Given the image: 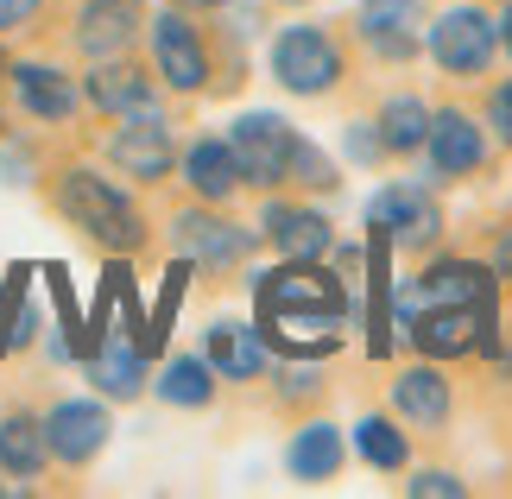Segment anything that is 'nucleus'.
<instances>
[{
  "label": "nucleus",
  "mask_w": 512,
  "mask_h": 499,
  "mask_svg": "<svg viewBox=\"0 0 512 499\" xmlns=\"http://www.w3.org/2000/svg\"><path fill=\"white\" fill-rule=\"evenodd\" d=\"M342 310H348L342 278L317 272V259H291L285 272L260 278V329L285 354H329Z\"/></svg>",
  "instance_id": "f257e3e1"
},
{
  "label": "nucleus",
  "mask_w": 512,
  "mask_h": 499,
  "mask_svg": "<svg viewBox=\"0 0 512 499\" xmlns=\"http://www.w3.org/2000/svg\"><path fill=\"white\" fill-rule=\"evenodd\" d=\"M64 215L83 234H95L102 247H140L146 241V228H140V215H133V203L121 190L108 184V177H95V171H70L64 177Z\"/></svg>",
  "instance_id": "f03ea898"
},
{
  "label": "nucleus",
  "mask_w": 512,
  "mask_h": 499,
  "mask_svg": "<svg viewBox=\"0 0 512 499\" xmlns=\"http://www.w3.org/2000/svg\"><path fill=\"white\" fill-rule=\"evenodd\" d=\"M272 76L291 89V95H323L329 83L342 76V51L323 26H291L272 38Z\"/></svg>",
  "instance_id": "7ed1b4c3"
},
{
  "label": "nucleus",
  "mask_w": 512,
  "mask_h": 499,
  "mask_svg": "<svg viewBox=\"0 0 512 499\" xmlns=\"http://www.w3.org/2000/svg\"><path fill=\"white\" fill-rule=\"evenodd\" d=\"M228 152L241 165L247 184H279L291 177V152H298V133H291L279 114H241L228 133Z\"/></svg>",
  "instance_id": "20e7f679"
},
{
  "label": "nucleus",
  "mask_w": 512,
  "mask_h": 499,
  "mask_svg": "<svg viewBox=\"0 0 512 499\" xmlns=\"http://www.w3.org/2000/svg\"><path fill=\"white\" fill-rule=\"evenodd\" d=\"M424 45H430V57H437V70H449V76H481L487 64H494L500 32H494V19H487V13L456 7V13H443L437 26L424 32Z\"/></svg>",
  "instance_id": "39448f33"
},
{
  "label": "nucleus",
  "mask_w": 512,
  "mask_h": 499,
  "mask_svg": "<svg viewBox=\"0 0 512 499\" xmlns=\"http://www.w3.org/2000/svg\"><path fill=\"white\" fill-rule=\"evenodd\" d=\"M411 335H418L424 354H468L481 342H494V304H437V310H418L405 323Z\"/></svg>",
  "instance_id": "423d86ee"
},
{
  "label": "nucleus",
  "mask_w": 512,
  "mask_h": 499,
  "mask_svg": "<svg viewBox=\"0 0 512 499\" xmlns=\"http://www.w3.org/2000/svg\"><path fill=\"white\" fill-rule=\"evenodd\" d=\"M437 304H494V278H487L481 266L449 259V266H430L411 291H399V316H405V323L418 310H437Z\"/></svg>",
  "instance_id": "0eeeda50"
},
{
  "label": "nucleus",
  "mask_w": 512,
  "mask_h": 499,
  "mask_svg": "<svg viewBox=\"0 0 512 499\" xmlns=\"http://www.w3.org/2000/svg\"><path fill=\"white\" fill-rule=\"evenodd\" d=\"M354 26H361V38L380 57H411L424 45V0H361V19H354Z\"/></svg>",
  "instance_id": "6e6552de"
},
{
  "label": "nucleus",
  "mask_w": 512,
  "mask_h": 499,
  "mask_svg": "<svg viewBox=\"0 0 512 499\" xmlns=\"http://www.w3.org/2000/svg\"><path fill=\"white\" fill-rule=\"evenodd\" d=\"M367 222H380L392 234V247H430V234H437V209H430V196L418 184H392L367 203Z\"/></svg>",
  "instance_id": "1a4fd4ad"
},
{
  "label": "nucleus",
  "mask_w": 512,
  "mask_h": 499,
  "mask_svg": "<svg viewBox=\"0 0 512 499\" xmlns=\"http://www.w3.org/2000/svg\"><path fill=\"white\" fill-rule=\"evenodd\" d=\"M424 152H430V165H437V177H462V171H475L481 158H487V146H481V127L468 121V114H456V108L430 114Z\"/></svg>",
  "instance_id": "9d476101"
},
{
  "label": "nucleus",
  "mask_w": 512,
  "mask_h": 499,
  "mask_svg": "<svg viewBox=\"0 0 512 499\" xmlns=\"http://www.w3.org/2000/svg\"><path fill=\"white\" fill-rule=\"evenodd\" d=\"M45 443L57 462H89L108 443V411L102 405H57L45 417Z\"/></svg>",
  "instance_id": "9b49d317"
},
{
  "label": "nucleus",
  "mask_w": 512,
  "mask_h": 499,
  "mask_svg": "<svg viewBox=\"0 0 512 499\" xmlns=\"http://www.w3.org/2000/svg\"><path fill=\"white\" fill-rule=\"evenodd\" d=\"M152 51H159V70H165L171 89H203V76H209L203 38H196L177 13H165L159 26H152Z\"/></svg>",
  "instance_id": "f8f14e48"
},
{
  "label": "nucleus",
  "mask_w": 512,
  "mask_h": 499,
  "mask_svg": "<svg viewBox=\"0 0 512 499\" xmlns=\"http://www.w3.org/2000/svg\"><path fill=\"white\" fill-rule=\"evenodd\" d=\"M114 165L133 177H165L171 171V133L165 114H133V121L114 133Z\"/></svg>",
  "instance_id": "ddd939ff"
},
{
  "label": "nucleus",
  "mask_w": 512,
  "mask_h": 499,
  "mask_svg": "<svg viewBox=\"0 0 512 499\" xmlns=\"http://www.w3.org/2000/svg\"><path fill=\"white\" fill-rule=\"evenodd\" d=\"M171 234L190 259H209V266H234V259H247V247H253V234L222 222V215H177Z\"/></svg>",
  "instance_id": "4468645a"
},
{
  "label": "nucleus",
  "mask_w": 512,
  "mask_h": 499,
  "mask_svg": "<svg viewBox=\"0 0 512 499\" xmlns=\"http://www.w3.org/2000/svg\"><path fill=\"white\" fill-rule=\"evenodd\" d=\"M266 234H272V247H279L285 259H323L329 241H336L317 209H285V203L266 209Z\"/></svg>",
  "instance_id": "2eb2a0df"
},
{
  "label": "nucleus",
  "mask_w": 512,
  "mask_h": 499,
  "mask_svg": "<svg viewBox=\"0 0 512 499\" xmlns=\"http://www.w3.org/2000/svg\"><path fill=\"white\" fill-rule=\"evenodd\" d=\"M89 379L102 386L108 398H133L146 386V348L140 342H95V354H89Z\"/></svg>",
  "instance_id": "dca6fc26"
},
{
  "label": "nucleus",
  "mask_w": 512,
  "mask_h": 499,
  "mask_svg": "<svg viewBox=\"0 0 512 499\" xmlns=\"http://www.w3.org/2000/svg\"><path fill=\"white\" fill-rule=\"evenodd\" d=\"M89 102L102 108V114H159V102H152V83L140 70H127V64H108V70H95L89 76Z\"/></svg>",
  "instance_id": "f3484780"
},
{
  "label": "nucleus",
  "mask_w": 512,
  "mask_h": 499,
  "mask_svg": "<svg viewBox=\"0 0 512 499\" xmlns=\"http://www.w3.org/2000/svg\"><path fill=\"white\" fill-rule=\"evenodd\" d=\"M133 19H140V0H89L76 45H83L89 57H108V51H121L133 38Z\"/></svg>",
  "instance_id": "a211bd4d"
},
{
  "label": "nucleus",
  "mask_w": 512,
  "mask_h": 499,
  "mask_svg": "<svg viewBox=\"0 0 512 499\" xmlns=\"http://www.w3.org/2000/svg\"><path fill=\"white\" fill-rule=\"evenodd\" d=\"M13 89H19V102H26V114H38V121H64V114L76 108V89L51 64H19Z\"/></svg>",
  "instance_id": "6ab92c4d"
},
{
  "label": "nucleus",
  "mask_w": 512,
  "mask_h": 499,
  "mask_svg": "<svg viewBox=\"0 0 512 499\" xmlns=\"http://www.w3.org/2000/svg\"><path fill=\"white\" fill-rule=\"evenodd\" d=\"M209 367L222 373V379H253V373L266 367L260 335L241 329V323H215V329H209Z\"/></svg>",
  "instance_id": "aec40b11"
},
{
  "label": "nucleus",
  "mask_w": 512,
  "mask_h": 499,
  "mask_svg": "<svg viewBox=\"0 0 512 499\" xmlns=\"http://www.w3.org/2000/svg\"><path fill=\"white\" fill-rule=\"evenodd\" d=\"M285 468L298 474V481H329V474L342 468V436H336V424H310V430L291 436Z\"/></svg>",
  "instance_id": "412c9836"
},
{
  "label": "nucleus",
  "mask_w": 512,
  "mask_h": 499,
  "mask_svg": "<svg viewBox=\"0 0 512 499\" xmlns=\"http://www.w3.org/2000/svg\"><path fill=\"white\" fill-rule=\"evenodd\" d=\"M184 177L196 196H209V203H222V196L241 184V165H234V152L222 146V139H203V146H190L184 158Z\"/></svg>",
  "instance_id": "4be33fe9"
},
{
  "label": "nucleus",
  "mask_w": 512,
  "mask_h": 499,
  "mask_svg": "<svg viewBox=\"0 0 512 499\" xmlns=\"http://www.w3.org/2000/svg\"><path fill=\"white\" fill-rule=\"evenodd\" d=\"M45 455H51L45 424H32V417H7V424H0V468L7 474H38Z\"/></svg>",
  "instance_id": "5701e85b"
},
{
  "label": "nucleus",
  "mask_w": 512,
  "mask_h": 499,
  "mask_svg": "<svg viewBox=\"0 0 512 499\" xmlns=\"http://www.w3.org/2000/svg\"><path fill=\"white\" fill-rule=\"evenodd\" d=\"M399 411L418 417V424H443L449 417V386L430 367H411V373H399Z\"/></svg>",
  "instance_id": "b1692460"
},
{
  "label": "nucleus",
  "mask_w": 512,
  "mask_h": 499,
  "mask_svg": "<svg viewBox=\"0 0 512 499\" xmlns=\"http://www.w3.org/2000/svg\"><path fill=\"white\" fill-rule=\"evenodd\" d=\"M424 133H430V114H424V102H411V95L380 114V146L386 152H418Z\"/></svg>",
  "instance_id": "393cba45"
},
{
  "label": "nucleus",
  "mask_w": 512,
  "mask_h": 499,
  "mask_svg": "<svg viewBox=\"0 0 512 499\" xmlns=\"http://www.w3.org/2000/svg\"><path fill=\"white\" fill-rule=\"evenodd\" d=\"M354 443H361L367 468H405V436L386 424V417H367L361 430H354Z\"/></svg>",
  "instance_id": "a878e982"
},
{
  "label": "nucleus",
  "mask_w": 512,
  "mask_h": 499,
  "mask_svg": "<svg viewBox=\"0 0 512 499\" xmlns=\"http://www.w3.org/2000/svg\"><path fill=\"white\" fill-rule=\"evenodd\" d=\"M159 392L171 398V405H209V367L203 361H171L165 379H159Z\"/></svg>",
  "instance_id": "bb28decb"
},
{
  "label": "nucleus",
  "mask_w": 512,
  "mask_h": 499,
  "mask_svg": "<svg viewBox=\"0 0 512 499\" xmlns=\"http://www.w3.org/2000/svg\"><path fill=\"white\" fill-rule=\"evenodd\" d=\"M184 278H190V266H171L165 272V291H159V310H152V323H146V354L152 348H165V335H171V323H177V304H184Z\"/></svg>",
  "instance_id": "cd10ccee"
},
{
  "label": "nucleus",
  "mask_w": 512,
  "mask_h": 499,
  "mask_svg": "<svg viewBox=\"0 0 512 499\" xmlns=\"http://www.w3.org/2000/svg\"><path fill=\"white\" fill-rule=\"evenodd\" d=\"M291 177H304L310 190H329V184H336V171H329V158H323L317 146H304V139H298V152H291Z\"/></svg>",
  "instance_id": "c85d7f7f"
},
{
  "label": "nucleus",
  "mask_w": 512,
  "mask_h": 499,
  "mask_svg": "<svg viewBox=\"0 0 512 499\" xmlns=\"http://www.w3.org/2000/svg\"><path fill=\"white\" fill-rule=\"evenodd\" d=\"M487 121H494L500 146H512V83H500L494 95H487Z\"/></svg>",
  "instance_id": "c756f323"
},
{
  "label": "nucleus",
  "mask_w": 512,
  "mask_h": 499,
  "mask_svg": "<svg viewBox=\"0 0 512 499\" xmlns=\"http://www.w3.org/2000/svg\"><path fill=\"white\" fill-rule=\"evenodd\" d=\"M411 493H418V499H430V493L456 499V493H462V481H456V474H418V481H411Z\"/></svg>",
  "instance_id": "7c9ffc66"
},
{
  "label": "nucleus",
  "mask_w": 512,
  "mask_h": 499,
  "mask_svg": "<svg viewBox=\"0 0 512 499\" xmlns=\"http://www.w3.org/2000/svg\"><path fill=\"white\" fill-rule=\"evenodd\" d=\"M32 13H38V0H0V26H19Z\"/></svg>",
  "instance_id": "2f4dec72"
},
{
  "label": "nucleus",
  "mask_w": 512,
  "mask_h": 499,
  "mask_svg": "<svg viewBox=\"0 0 512 499\" xmlns=\"http://www.w3.org/2000/svg\"><path fill=\"white\" fill-rule=\"evenodd\" d=\"M500 38H506V51H512V7H506V19H500Z\"/></svg>",
  "instance_id": "473e14b6"
},
{
  "label": "nucleus",
  "mask_w": 512,
  "mask_h": 499,
  "mask_svg": "<svg viewBox=\"0 0 512 499\" xmlns=\"http://www.w3.org/2000/svg\"><path fill=\"white\" fill-rule=\"evenodd\" d=\"M196 7H222V0H196Z\"/></svg>",
  "instance_id": "72a5a7b5"
}]
</instances>
